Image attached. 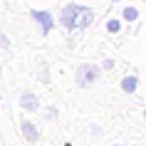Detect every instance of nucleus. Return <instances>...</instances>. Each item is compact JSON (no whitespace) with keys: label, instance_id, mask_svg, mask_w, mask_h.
<instances>
[{"label":"nucleus","instance_id":"f03ea898","mask_svg":"<svg viewBox=\"0 0 146 146\" xmlns=\"http://www.w3.org/2000/svg\"><path fill=\"white\" fill-rule=\"evenodd\" d=\"M99 74H102V67H97V64H89V62L79 64V67H77V74H74L77 87H92L94 82L99 79Z\"/></svg>","mask_w":146,"mask_h":146},{"label":"nucleus","instance_id":"20e7f679","mask_svg":"<svg viewBox=\"0 0 146 146\" xmlns=\"http://www.w3.org/2000/svg\"><path fill=\"white\" fill-rule=\"evenodd\" d=\"M20 107H23L25 111H37L40 109V99L32 92H23L20 94Z\"/></svg>","mask_w":146,"mask_h":146},{"label":"nucleus","instance_id":"0eeeda50","mask_svg":"<svg viewBox=\"0 0 146 146\" xmlns=\"http://www.w3.org/2000/svg\"><path fill=\"white\" fill-rule=\"evenodd\" d=\"M121 17H124V20H129V23H134V20H139V10L136 8H124L121 10Z\"/></svg>","mask_w":146,"mask_h":146},{"label":"nucleus","instance_id":"1a4fd4ad","mask_svg":"<svg viewBox=\"0 0 146 146\" xmlns=\"http://www.w3.org/2000/svg\"><path fill=\"white\" fill-rule=\"evenodd\" d=\"M102 69H114V60H104V64H102Z\"/></svg>","mask_w":146,"mask_h":146},{"label":"nucleus","instance_id":"6e6552de","mask_svg":"<svg viewBox=\"0 0 146 146\" xmlns=\"http://www.w3.org/2000/svg\"><path fill=\"white\" fill-rule=\"evenodd\" d=\"M107 30H109V32H114V35H116V32L121 30V23H119L116 17H111V20H107Z\"/></svg>","mask_w":146,"mask_h":146},{"label":"nucleus","instance_id":"423d86ee","mask_svg":"<svg viewBox=\"0 0 146 146\" xmlns=\"http://www.w3.org/2000/svg\"><path fill=\"white\" fill-rule=\"evenodd\" d=\"M23 136L27 139V141H35V139H37V126L32 121H23Z\"/></svg>","mask_w":146,"mask_h":146},{"label":"nucleus","instance_id":"ddd939ff","mask_svg":"<svg viewBox=\"0 0 146 146\" xmlns=\"http://www.w3.org/2000/svg\"><path fill=\"white\" fill-rule=\"evenodd\" d=\"M67 146H69V144H67Z\"/></svg>","mask_w":146,"mask_h":146},{"label":"nucleus","instance_id":"9b49d317","mask_svg":"<svg viewBox=\"0 0 146 146\" xmlns=\"http://www.w3.org/2000/svg\"><path fill=\"white\" fill-rule=\"evenodd\" d=\"M114 3H119V0H114Z\"/></svg>","mask_w":146,"mask_h":146},{"label":"nucleus","instance_id":"f257e3e1","mask_svg":"<svg viewBox=\"0 0 146 146\" xmlns=\"http://www.w3.org/2000/svg\"><path fill=\"white\" fill-rule=\"evenodd\" d=\"M94 20V13L84 5H79V3H69L64 5L60 13V25L64 27L67 32H82L87 30V25Z\"/></svg>","mask_w":146,"mask_h":146},{"label":"nucleus","instance_id":"7ed1b4c3","mask_svg":"<svg viewBox=\"0 0 146 146\" xmlns=\"http://www.w3.org/2000/svg\"><path fill=\"white\" fill-rule=\"evenodd\" d=\"M30 17L40 25V32H42V35H50V30H52V25H54L52 13H47V10H32Z\"/></svg>","mask_w":146,"mask_h":146},{"label":"nucleus","instance_id":"f8f14e48","mask_svg":"<svg viewBox=\"0 0 146 146\" xmlns=\"http://www.w3.org/2000/svg\"><path fill=\"white\" fill-rule=\"evenodd\" d=\"M144 116H146V111H144Z\"/></svg>","mask_w":146,"mask_h":146},{"label":"nucleus","instance_id":"39448f33","mask_svg":"<svg viewBox=\"0 0 146 146\" xmlns=\"http://www.w3.org/2000/svg\"><path fill=\"white\" fill-rule=\"evenodd\" d=\"M136 87H139V77H136V74H129V77H124V79H121V89H124V94H134V92H136Z\"/></svg>","mask_w":146,"mask_h":146},{"label":"nucleus","instance_id":"9d476101","mask_svg":"<svg viewBox=\"0 0 146 146\" xmlns=\"http://www.w3.org/2000/svg\"><path fill=\"white\" fill-rule=\"evenodd\" d=\"M47 119H54V116H57V109H52V107H50V109H47Z\"/></svg>","mask_w":146,"mask_h":146}]
</instances>
